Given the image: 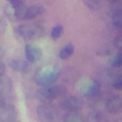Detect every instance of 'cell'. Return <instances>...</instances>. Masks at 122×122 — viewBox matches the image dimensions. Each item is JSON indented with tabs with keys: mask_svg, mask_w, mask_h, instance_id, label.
<instances>
[{
	"mask_svg": "<svg viewBox=\"0 0 122 122\" xmlns=\"http://www.w3.org/2000/svg\"><path fill=\"white\" fill-rule=\"evenodd\" d=\"M44 8L39 5H33V6H26L23 4H17L12 5L9 4V6L6 7L7 14L10 17L18 19V20H30L34 19L44 12Z\"/></svg>",
	"mask_w": 122,
	"mask_h": 122,
	"instance_id": "obj_1",
	"label": "cell"
},
{
	"mask_svg": "<svg viewBox=\"0 0 122 122\" xmlns=\"http://www.w3.org/2000/svg\"><path fill=\"white\" fill-rule=\"evenodd\" d=\"M65 93H66V89L63 86L54 85V84L40 87V89L37 91L38 98L44 103H49L56 99L57 97L64 95Z\"/></svg>",
	"mask_w": 122,
	"mask_h": 122,
	"instance_id": "obj_4",
	"label": "cell"
},
{
	"mask_svg": "<svg viewBox=\"0 0 122 122\" xmlns=\"http://www.w3.org/2000/svg\"><path fill=\"white\" fill-rule=\"evenodd\" d=\"M60 106L66 112H78L83 107V101L77 96H68L61 101Z\"/></svg>",
	"mask_w": 122,
	"mask_h": 122,
	"instance_id": "obj_8",
	"label": "cell"
},
{
	"mask_svg": "<svg viewBox=\"0 0 122 122\" xmlns=\"http://www.w3.org/2000/svg\"><path fill=\"white\" fill-rule=\"evenodd\" d=\"M3 27H4V26H3V24H1V23H0V33H1V32H2V30H3Z\"/></svg>",
	"mask_w": 122,
	"mask_h": 122,
	"instance_id": "obj_26",
	"label": "cell"
},
{
	"mask_svg": "<svg viewBox=\"0 0 122 122\" xmlns=\"http://www.w3.org/2000/svg\"><path fill=\"white\" fill-rule=\"evenodd\" d=\"M9 2V4H12V5H17V4H23L25 3L26 0H7Z\"/></svg>",
	"mask_w": 122,
	"mask_h": 122,
	"instance_id": "obj_22",
	"label": "cell"
},
{
	"mask_svg": "<svg viewBox=\"0 0 122 122\" xmlns=\"http://www.w3.org/2000/svg\"><path fill=\"white\" fill-rule=\"evenodd\" d=\"M12 90V82L10 79L5 75L0 76V95L7 97Z\"/></svg>",
	"mask_w": 122,
	"mask_h": 122,
	"instance_id": "obj_12",
	"label": "cell"
},
{
	"mask_svg": "<svg viewBox=\"0 0 122 122\" xmlns=\"http://www.w3.org/2000/svg\"><path fill=\"white\" fill-rule=\"evenodd\" d=\"M87 122H109L107 117L100 112H92L87 117Z\"/></svg>",
	"mask_w": 122,
	"mask_h": 122,
	"instance_id": "obj_15",
	"label": "cell"
},
{
	"mask_svg": "<svg viewBox=\"0 0 122 122\" xmlns=\"http://www.w3.org/2000/svg\"><path fill=\"white\" fill-rule=\"evenodd\" d=\"M30 63L28 62L27 60L23 59H12L10 61V68L18 72H27L30 69Z\"/></svg>",
	"mask_w": 122,
	"mask_h": 122,
	"instance_id": "obj_11",
	"label": "cell"
},
{
	"mask_svg": "<svg viewBox=\"0 0 122 122\" xmlns=\"http://www.w3.org/2000/svg\"><path fill=\"white\" fill-rule=\"evenodd\" d=\"M83 2L91 10H96L100 6V0H83Z\"/></svg>",
	"mask_w": 122,
	"mask_h": 122,
	"instance_id": "obj_19",
	"label": "cell"
},
{
	"mask_svg": "<svg viewBox=\"0 0 122 122\" xmlns=\"http://www.w3.org/2000/svg\"><path fill=\"white\" fill-rule=\"evenodd\" d=\"M77 87L79 92L86 97H93L100 92V84L94 79H81Z\"/></svg>",
	"mask_w": 122,
	"mask_h": 122,
	"instance_id": "obj_5",
	"label": "cell"
},
{
	"mask_svg": "<svg viewBox=\"0 0 122 122\" xmlns=\"http://www.w3.org/2000/svg\"><path fill=\"white\" fill-rule=\"evenodd\" d=\"M63 30H64V28H63V26H62L61 24H56V25H54V26L51 28V37L53 40L58 39V38L62 35Z\"/></svg>",
	"mask_w": 122,
	"mask_h": 122,
	"instance_id": "obj_17",
	"label": "cell"
},
{
	"mask_svg": "<svg viewBox=\"0 0 122 122\" xmlns=\"http://www.w3.org/2000/svg\"><path fill=\"white\" fill-rule=\"evenodd\" d=\"M106 111L109 113L116 114L122 112V94H116L106 102Z\"/></svg>",
	"mask_w": 122,
	"mask_h": 122,
	"instance_id": "obj_9",
	"label": "cell"
},
{
	"mask_svg": "<svg viewBox=\"0 0 122 122\" xmlns=\"http://www.w3.org/2000/svg\"><path fill=\"white\" fill-rule=\"evenodd\" d=\"M5 71H6V65H5L3 62L0 61V76L4 75Z\"/></svg>",
	"mask_w": 122,
	"mask_h": 122,
	"instance_id": "obj_23",
	"label": "cell"
},
{
	"mask_svg": "<svg viewBox=\"0 0 122 122\" xmlns=\"http://www.w3.org/2000/svg\"><path fill=\"white\" fill-rule=\"evenodd\" d=\"M114 44H115V46L119 50L122 51V31L118 32L117 35L115 36V38H114Z\"/></svg>",
	"mask_w": 122,
	"mask_h": 122,
	"instance_id": "obj_21",
	"label": "cell"
},
{
	"mask_svg": "<svg viewBox=\"0 0 122 122\" xmlns=\"http://www.w3.org/2000/svg\"><path fill=\"white\" fill-rule=\"evenodd\" d=\"M74 51V46L71 43H67L63 48H61L59 51V57L63 60L70 58Z\"/></svg>",
	"mask_w": 122,
	"mask_h": 122,
	"instance_id": "obj_14",
	"label": "cell"
},
{
	"mask_svg": "<svg viewBox=\"0 0 122 122\" xmlns=\"http://www.w3.org/2000/svg\"><path fill=\"white\" fill-rule=\"evenodd\" d=\"M64 122H83L82 115L78 112H67L63 118Z\"/></svg>",
	"mask_w": 122,
	"mask_h": 122,
	"instance_id": "obj_16",
	"label": "cell"
},
{
	"mask_svg": "<svg viewBox=\"0 0 122 122\" xmlns=\"http://www.w3.org/2000/svg\"><path fill=\"white\" fill-rule=\"evenodd\" d=\"M112 88H114L116 90H122V73H120L119 75H117L112 80Z\"/></svg>",
	"mask_w": 122,
	"mask_h": 122,
	"instance_id": "obj_20",
	"label": "cell"
},
{
	"mask_svg": "<svg viewBox=\"0 0 122 122\" xmlns=\"http://www.w3.org/2000/svg\"><path fill=\"white\" fill-rule=\"evenodd\" d=\"M60 73L61 70L57 65H48L39 69L35 72L33 80L40 87L49 86L55 83V81L59 78Z\"/></svg>",
	"mask_w": 122,
	"mask_h": 122,
	"instance_id": "obj_2",
	"label": "cell"
},
{
	"mask_svg": "<svg viewBox=\"0 0 122 122\" xmlns=\"http://www.w3.org/2000/svg\"><path fill=\"white\" fill-rule=\"evenodd\" d=\"M111 64L114 68H122V51H117L112 58Z\"/></svg>",
	"mask_w": 122,
	"mask_h": 122,
	"instance_id": "obj_18",
	"label": "cell"
},
{
	"mask_svg": "<svg viewBox=\"0 0 122 122\" xmlns=\"http://www.w3.org/2000/svg\"><path fill=\"white\" fill-rule=\"evenodd\" d=\"M112 22L115 28L122 30V8H117L112 11Z\"/></svg>",
	"mask_w": 122,
	"mask_h": 122,
	"instance_id": "obj_13",
	"label": "cell"
},
{
	"mask_svg": "<svg viewBox=\"0 0 122 122\" xmlns=\"http://www.w3.org/2000/svg\"><path fill=\"white\" fill-rule=\"evenodd\" d=\"M7 102H9V101H8V98H7V97H4V96H1V95H0V107H1L3 104L7 103Z\"/></svg>",
	"mask_w": 122,
	"mask_h": 122,
	"instance_id": "obj_24",
	"label": "cell"
},
{
	"mask_svg": "<svg viewBox=\"0 0 122 122\" xmlns=\"http://www.w3.org/2000/svg\"><path fill=\"white\" fill-rule=\"evenodd\" d=\"M115 122H122V119H120V120H116Z\"/></svg>",
	"mask_w": 122,
	"mask_h": 122,
	"instance_id": "obj_27",
	"label": "cell"
},
{
	"mask_svg": "<svg viewBox=\"0 0 122 122\" xmlns=\"http://www.w3.org/2000/svg\"><path fill=\"white\" fill-rule=\"evenodd\" d=\"M14 122H15V121H14Z\"/></svg>",
	"mask_w": 122,
	"mask_h": 122,
	"instance_id": "obj_28",
	"label": "cell"
},
{
	"mask_svg": "<svg viewBox=\"0 0 122 122\" xmlns=\"http://www.w3.org/2000/svg\"><path fill=\"white\" fill-rule=\"evenodd\" d=\"M16 116V109L11 103L7 102L0 107V122H14Z\"/></svg>",
	"mask_w": 122,
	"mask_h": 122,
	"instance_id": "obj_7",
	"label": "cell"
},
{
	"mask_svg": "<svg viewBox=\"0 0 122 122\" xmlns=\"http://www.w3.org/2000/svg\"><path fill=\"white\" fill-rule=\"evenodd\" d=\"M109 2H111V3H113V4H116V3H118V2H120L121 0H108Z\"/></svg>",
	"mask_w": 122,
	"mask_h": 122,
	"instance_id": "obj_25",
	"label": "cell"
},
{
	"mask_svg": "<svg viewBox=\"0 0 122 122\" xmlns=\"http://www.w3.org/2000/svg\"><path fill=\"white\" fill-rule=\"evenodd\" d=\"M15 32L24 40H36L45 34V29L40 24H24L18 26Z\"/></svg>",
	"mask_w": 122,
	"mask_h": 122,
	"instance_id": "obj_3",
	"label": "cell"
},
{
	"mask_svg": "<svg viewBox=\"0 0 122 122\" xmlns=\"http://www.w3.org/2000/svg\"><path fill=\"white\" fill-rule=\"evenodd\" d=\"M36 113L43 122H56L59 119V112L55 108L48 104H42L37 107Z\"/></svg>",
	"mask_w": 122,
	"mask_h": 122,
	"instance_id": "obj_6",
	"label": "cell"
},
{
	"mask_svg": "<svg viewBox=\"0 0 122 122\" xmlns=\"http://www.w3.org/2000/svg\"><path fill=\"white\" fill-rule=\"evenodd\" d=\"M26 60L30 63H35L42 57V51L39 47L33 44H27L25 46Z\"/></svg>",
	"mask_w": 122,
	"mask_h": 122,
	"instance_id": "obj_10",
	"label": "cell"
}]
</instances>
